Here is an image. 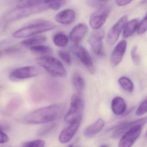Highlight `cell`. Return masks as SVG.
<instances>
[{
  "label": "cell",
  "instance_id": "6da1fadb",
  "mask_svg": "<svg viewBox=\"0 0 147 147\" xmlns=\"http://www.w3.org/2000/svg\"><path fill=\"white\" fill-rule=\"evenodd\" d=\"M66 107L63 104H52L34 110L24 118L26 123L31 124L48 123L61 118Z\"/></svg>",
  "mask_w": 147,
  "mask_h": 147
},
{
  "label": "cell",
  "instance_id": "7a4b0ae2",
  "mask_svg": "<svg viewBox=\"0 0 147 147\" xmlns=\"http://www.w3.org/2000/svg\"><path fill=\"white\" fill-rule=\"evenodd\" d=\"M55 28L56 25L53 22L50 21L40 20L15 31L13 33V36L15 38H29L53 30Z\"/></svg>",
  "mask_w": 147,
  "mask_h": 147
},
{
  "label": "cell",
  "instance_id": "3957f363",
  "mask_svg": "<svg viewBox=\"0 0 147 147\" xmlns=\"http://www.w3.org/2000/svg\"><path fill=\"white\" fill-rule=\"evenodd\" d=\"M37 61L51 76L57 77L65 78L67 72L63 65L57 59L48 55L39 58Z\"/></svg>",
  "mask_w": 147,
  "mask_h": 147
},
{
  "label": "cell",
  "instance_id": "277c9868",
  "mask_svg": "<svg viewBox=\"0 0 147 147\" xmlns=\"http://www.w3.org/2000/svg\"><path fill=\"white\" fill-rule=\"evenodd\" d=\"M48 9L49 8L47 4L17 7L6 14L4 16V20L7 22L14 21L29 16L33 14L42 12Z\"/></svg>",
  "mask_w": 147,
  "mask_h": 147
},
{
  "label": "cell",
  "instance_id": "5b68a950",
  "mask_svg": "<svg viewBox=\"0 0 147 147\" xmlns=\"http://www.w3.org/2000/svg\"><path fill=\"white\" fill-rule=\"evenodd\" d=\"M84 102L79 94H74L72 96L70 107L65 117V121L69 124L78 118L82 117Z\"/></svg>",
  "mask_w": 147,
  "mask_h": 147
},
{
  "label": "cell",
  "instance_id": "8992f818",
  "mask_svg": "<svg viewBox=\"0 0 147 147\" xmlns=\"http://www.w3.org/2000/svg\"><path fill=\"white\" fill-rule=\"evenodd\" d=\"M70 50L74 55L86 67L90 73L95 72V67L91 57L86 49L78 44H74L70 47Z\"/></svg>",
  "mask_w": 147,
  "mask_h": 147
},
{
  "label": "cell",
  "instance_id": "52a82bcc",
  "mask_svg": "<svg viewBox=\"0 0 147 147\" xmlns=\"http://www.w3.org/2000/svg\"><path fill=\"white\" fill-rule=\"evenodd\" d=\"M40 72V70L36 66H24L13 70L9 74V78L13 81L27 79L38 76Z\"/></svg>",
  "mask_w": 147,
  "mask_h": 147
},
{
  "label": "cell",
  "instance_id": "ba28073f",
  "mask_svg": "<svg viewBox=\"0 0 147 147\" xmlns=\"http://www.w3.org/2000/svg\"><path fill=\"white\" fill-rule=\"evenodd\" d=\"M104 30L102 28L95 29L92 33L88 39V42L93 52L98 56L103 54V39L105 37Z\"/></svg>",
  "mask_w": 147,
  "mask_h": 147
},
{
  "label": "cell",
  "instance_id": "9c48e42d",
  "mask_svg": "<svg viewBox=\"0 0 147 147\" xmlns=\"http://www.w3.org/2000/svg\"><path fill=\"white\" fill-rule=\"evenodd\" d=\"M110 8L109 7H103L94 12L90 18V26L94 29L101 28L106 22L109 14Z\"/></svg>",
  "mask_w": 147,
  "mask_h": 147
},
{
  "label": "cell",
  "instance_id": "30bf717a",
  "mask_svg": "<svg viewBox=\"0 0 147 147\" xmlns=\"http://www.w3.org/2000/svg\"><path fill=\"white\" fill-rule=\"evenodd\" d=\"M127 16L121 17L111 28L107 36V41L110 45H114L118 40L120 34L127 22Z\"/></svg>",
  "mask_w": 147,
  "mask_h": 147
},
{
  "label": "cell",
  "instance_id": "8fae6325",
  "mask_svg": "<svg viewBox=\"0 0 147 147\" xmlns=\"http://www.w3.org/2000/svg\"><path fill=\"white\" fill-rule=\"evenodd\" d=\"M82 117H79L69 123L68 127L64 129L59 137V142L63 144L69 142L75 135L81 124Z\"/></svg>",
  "mask_w": 147,
  "mask_h": 147
},
{
  "label": "cell",
  "instance_id": "7c38bea8",
  "mask_svg": "<svg viewBox=\"0 0 147 147\" xmlns=\"http://www.w3.org/2000/svg\"><path fill=\"white\" fill-rule=\"evenodd\" d=\"M142 127L137 126L134 127L126 132L122 136L119 143V146L130 147L132 146L141 133Z\"/></svg>",
  "mask_w": 147,
  "mask_h": 147
},
{
  "label": "cell",
  "instance_id": "4fadbf2b",
  "mask_svg": "<svg viewBox=\"0 0 147 147\" xmlns=\"http://www.w3.org/2000/svg\"><path fill=\"white\" fill-rule=\"evenodd\" d=\"M147 123V117H142L141 119L135 120L129 122L123 123L116 128L115 132L113 133L114 138H119L121 137L123 134L129 130L137 126L143 127Z\"/></svg>",
  "mask_w": 147,
  "mask_h": 147
},
{
  "label": "cell",
  "instance_id": "5bb4252c",
  "mask_svg": "<svg viewBox=\"0 0 147 147\" xmlns=\"http://www.w3.org/2000/svg\"><path fill=\"white\" fill-rule=\"evenodd\" d=\"M126 40L121 41L114 48L111 55V62L112 65L117 66L121 63L127 49Z\"/></svg>",
  "mask_w": 147,
  "mask_h": 147
},
{
  "label": "cell",
  "instance_id": "9a60e30c",
  "mask_svg": "<svg viewBox=\"0 0 147 147\" xmlns=\"http://www.w3.org/2000/svg\"><path fill=\"white\" fill-rule=\"evenodd\" d=\"M88 31V27L84 23L77 24L73 28L69 34V38L74 44H78L85 36Z\"/></svg>",
  "mask_w": 147,
  "mask_h": 147
},
{
  "label": "cell",
  "instance_id": "2e32d148",
  "mask_svg": "<svg viewBox=\"0 0 147 147\" xmlns=\"http://www.w3.org/2000/svg\"><path fill=\"white\" fill-rule=\"evenodd\" d=\"M76 17V12L72 9L62 10L56 14L55 20L62 25H69L74 21Z\"/></svg>",
  "mask_w": 147,
  "mask_h": 147
},
{
  "label": "cell",
  "instance_id": "e0dca14e",
  "mask_svg": "<svg viewBox=\"0 0 147 147\" xmlns=\"http://www.w3.org/2000/svg\"><path fill=\"white\" fill-rule=\"evenodd\" d=\"M105 126V122L103 119H98L96 121L90 125L85 129L84 135L86 138H91L102 131Z\"/></svg>",
  "mask_w": 147,
  "mask_h": 147
},
{
  "label": "cell",
  "instance_id": "ac0fdd59",
  "mask_svg": "<svg viewBox=\"0 0 147 147\" xmlns=\"http://www.w3.org/2000/svg\"><path fill=\"white\" fill-rule=\"evenodd\" d=\"M111 108L113 113L117 115L122 114L126 111L127 105L123 98L120 97L115 98L111 102Z\"/></svg>",
  "mask_w": 147,
  "mask_h": 147
},
{
  "label": "cell",
  "instance_id": "d6986e66",
  "mask_svg": "<svg viewBox=\"0 0 147 147\" xmlns=\"http://www.w3.org/2000/svg\"><path fill=\"white\" fill-rule=\"evenodd\" d=\"M139 24V21L138 19H133L127 22L123 30V37L124 38H128L132 36L136 31H137Z\"/></svg>",
  "mask_w": 147,
  "mask_h": 147
},
{
  "label": "cell",
  "instance_id": "ffe728a7",
  "mask_svg": "<svg viewBox=\"0 0 147 147\" xmlns=\"http://www.w3.org/2000/svg\"><path fill=\"white\" fill-rule=\"evenodd\" d=\"M47 41V38L43 35H36L32 38L24 40L21 44L27 47H32L38 45H42Z\"/></svg>",
  "mask_w": 147,
  "mask_h": 147
},
{
  "label": "cell",
  "instance_id": "44dd1931",
  "mask_svg": "<svg viewBox=\"0 0 147 147\" xmlns=\"http://www.w3.org/2000/svg\"><path fill=\"white\" fill-rule=\"evenodd\" d=\"M72 83L74 89L78 93L80 94L84 91L85 88V82L81 75L78 73H75L72 78Z\"/></svg>",
  "mask_w": 147,
  "mask_h": 147
},
{
  "label": "cell",
  "instance_id": "7402d4cb",
  "mask_svg": "<svg viewBox=\"0 0 147 147\" xmlns=\"http://www.w3.org/2000/svg\"><path fill=\"white\" fill-rule=\"evenodd\" d=\"M53 41L57 46L63 47L68 45L69 39L66 35L63 33H58L54 35L53 36Z\"/></svg>",
  "mask_w": 147,
  "mask_h": 147
},
{
  "label": "cell",
  "instance_id": "603a6c76",
  "mask_svg": "<svg viewBox=\"0 0 147 147\" xmlns=\"http://www.w3.org/2000/svg\"><path fill=\"white\" fill-rule=\"evenodd\" d=\"M48 0H18L17 7H32L37 5L47 4Z\"/></svg>",
  "mask_w": 147,
  "mask_h": 147
},
{
  "label": "cell",
  "instance_id": "cb8c5ba5",
  "mask_svg": "<svg viewBox=\"0 0 147 147\" xmlns=\"http://www.w3.org/2000/svg\"><path fill=\"white\" fill-rule=\"evenodd\" d=\"M118 83L121 87L126 91L130 93L134 91V84L128 78L126 77H121L118 79Z\"/></svg>",
  "mask_w": 147,
  "mask_h": 147
},
{
  "label": "cell",
  "instance_id": "d4e9b609",
  "mask_svg": "<svg viewBox=\"0 0 147 147\" xmlns=\"http://www.w3.org/2000/svg\"><path fill=\"white\" fill-rule=\"evenodd\" d=\"M30 49L32 51L38 54L48 55L51 54L52 52L51 48L47 46L40 45L34 46L30 47Z\"/></svg>",
  "mask_w": 147,
  "mask_h": 147
},
{
  "label": "cell",
  "instance_id": "484cf974",
  "mask_svg": "<svg viewBox=\"0 0 147 147\" xmlns=\"http://www.w3.org/2000/svg\"><path fill=\"white\" fill-rule=\"evenodd\" d=\"M56 124L55 123H51L47 124L41 128L38 132V135L39 136H44L46 135L49 134L56 127Z\"/></svg>",
  "mask_w": 147,
  "mask_h": 147
},
{
  "label": "cell",
  "instance_id": "4316f807",
  "mask_svg": "<svg viewBox=\"0 0 147 147\" xmlns=\"http://www.w3.org/2000/svg\"><path fill=\"white\" fill-rule=\"evenodd\" d=\"M45 142L43 140H38L32 141L25 142L22 145L24 147H43L45 146Z\"/></svg>",
  "mask_w": 147,
  "mask_h": 147
},
{
  "label": "cell",
  "instance_id": "83f0119b",
  "mask_svg": "<svg viewBox=\"0 0 147 147\" xmlns=\"http://www.w3.org/2000/svg\"><path fill=\"white\" fill-rule=\"evenodd\" d=\"M59 55L65 63L68 65L71 64V58L69 52L65 50H60L59 51Z\"/></svg>",
  "mask_w": 147,
  "mask_h": 147
},
{
  "label": "cell",
  "instance_id": "f1b7e54d",
  "mask_svg": "<svg viewBox=\"0 0 147 147\" xmlns=\"http://www.w3.org/2000/svg\"><path fill=\"white\" fill-rule=\"evenodd\" d=\"M64 3V0H53L48 3L47 4L50 9L57 10L63 6Z\"/></svg>",
  "mask_w": 147,
  "mask_h": 147
},
{
  "label": "cell",
  "instance_id": "f546056e",
  "mask_svg": "<svg viewBox=\"0 0 147 147\" xmlns=\"http://www.w3.org/2000/svg\"><path fill=\"white\" fill-rule=\"evenodd\" d=\"M147 31V13L143 20L139 23L137 28V33L138 34L142 35L146 33Z\"/></svg>",
  "mask_w": 147,
  "mask_h": 147
},
{
  "label": "cell",
  "instance_id": "4dcf8cb0",
  "mask_svg": "<svg viewBox=\"0 0 147 147\" xmlns=\"http://www.w3.org/2000/svg\"><path fill=\"white\" fill-rule=\"evenodd\" d=\"M147 112V98L139 106L136 111V115L138 116H142Z\"/></svg>",
  "mask_w": 147,
  "mask_h": 147
},
{
  "label": "cell",
  "instance_id": "1f68e13d",
  "mask_svg": "<svg viewBox=\"0 0 147 147\" xmlns=\"http://www.w3.org/2000/svg\"><path fill=\"white\" fill-rule=\"evenodd\" d=\"M137 47L135 46L132 48L131 51V55L133 62L135 64L139 65L140 62V56L137 53Z\"/></svg>",
  "mask_w": 147,
  "mask_h": 147
},
{
  "label": "cell",
  "instance_id": "d6a6232c",
  "mask_svg": "<svg viewBox=\"0 0 147 147\" xmlns=\"http://www.w3.org/2000/svg\"><path fill=\"white\" fill-rule=\"evenodd\" d=\"M9 141V137L0 127V144H4Z\"/></svg>",
  "mask_w": 147,
  "mask_h": 147
},
{
  "label": "cell",
  "instance_id": "836d02e7",
  "mask_svg": "<svg viewBox=\"0 0 147 147\" xmlns=\"http://www.w3.org/2000/svg\"><path fill=\"white\" fill-rule=\"evenodd\" d=\"M133 0H116V2L119 6H124L129 4Z\"/></svg>",
  "mask_w": 147,
  "mask_h": 147
},
{
  "label": "cell",
  "instance_id": "e575fe53",
  "mask_svg": "<svg viewBox=\"0 0 147 147\" xmlns=\"http://www.w3.org/2000/svg\"><path fill=\"white\" fill-rule=\"evenodd\" d=\"M18 51H19V50L17 48H9V49H6L5 51V52H6V53L11 54Z\"/></svg>",
  "mask_w": 147,
  "mask_h": 147
},
{
  "label": "cell",
  "instance_id": "d590c367",
  "mask_svg": "<svg viewBox=\"0 0 147 147\" xmlns=\"http://www.w3.org/2000/svg\"><path fill=\"white\" fill-rule=\"evenodd\" d=\"M98 1H100L104 2L108 1V0H98Z\"/></svg>",
  "mask_w": 147,
  "mask_h": 147
},
{
  "label": "cell",
  "instance_id": "8d00e7d4",
  "mask_svg": "<svg viewBox=\"0 0 147 147\" xmlns=\"http://www.w3.org/2000/svg\"><path fill=\"white\" fill-rule=\"evenodd\" d=\"M109 146H106V145H102V146H100V147H108Z\"/></svg>",
  "mask_w": 147,
  "mask_h": 147
},
{
  "label": "cell",
  "instance_id": "74e56055",
  "mask_svg": "<svg viewBox=\"0 0 147 147\" xmlns=\"http://www.w3.org/2000/svg\"><path fill=\"white\" fill-rule=\"evenodd\" d=\"M1 51H0V55H1Z\"/></svg>",
  "mask_w": 147,
  "mask_h": 147
},
{
  "label": "cell",
  "instance_id": "f35d334b",
  "mask_svg": "<svg viewBox=\"0 0 147 147\" xmlns=\"http://www.w3.org/2000/svg\"><path fill=\"white\" fill-rule=\"evenodd\" d=\"M146 136H147V133H146Z\"/></svg>",
  "mask_w": 147,
  "mask_h": 147
}]
</instances>
